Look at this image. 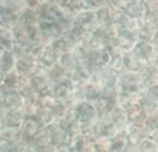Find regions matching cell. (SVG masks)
<instances>
[{"label":"cell","instance_id":"681fc988","mask_svg":"<svg viewBox=\"0 0 158 152\" xmlns=\"http://www.w3.org/2000/svg\"><path fill=\"white\" fill-rule=\"evenodd\" d=\"M143 92H144L148 97H151L154 101H157V103H158V80H157V82H154L152 85H149V86H148Z\"/></svg>","mask_w":158,"mask_h":152},{"label":"cell","instance_id":"277c9868","mask_svg":"<svg viewBox=\"0 0 158 152\" xmlns=\"http://www.w3.org/2000/svg\"><path fill=\"white\" fill-rule=\"evenodd\" d=\"M39 63L34 54H31L29 51L22 52L20 55L15 57V72L25 77H32L37 71H39Z\"/></svg>","mask_w":158,"mask_h":152},{"label":"cell","instance_id":"f5cc1de1","mask_svg":"<svg viewBox=\"0 0 158 152\" xmlns=\"http://www.w3.org/2000/svg\"><path fill=\"white\" fill-rule=\"evenodd\" d=\"M148 12H158V0H144Z\"/></svg>","mask_w":158,"mask_h":152},{"label":"cell","instance_id":"f907efd6","mask_svg":"<svg viewBox=\"0 0 158 152\" xmlns=\"http://www.w3.org/2000/svg\"><path fill=\"white\" fill-rule=\"evenodd\" d=\"M143 22L148 23V25H151L152 28L158 29V12H148V14L144 15Z\"/></svg>","mask_w":158,"mask_h":152},{"label":"cell","instance_id":"816d5d0a","mask_svg":"<svg viewBox=\"0 0 158 152\" xmlns=\"http://www.w3.org/2000/svg\"><path fill=\"white\" fill-rule=\"evenodd\" d=\"M94 140H95V138H88V137H83V146H81V152H94Z\"/></svg>","mask_w":158,"mask_h":152},{"label":"cell","instance_id":"f1b7e54d","mask_svg":"<svg viewBox=\"0 0 158 152\" xmlns=\"http://www.w3.org/2000/svg\"><path fill=\"white\" fill-rule=\"evenodd\" d=\"M123 66L124 72H140L143 68V63L132 54V52H123Z\"/></svg>","mask_w":158,"mask_h":152},{"label":"cell","instance_id":"bcb514c9","mask_svg":"<svg viewBox=\"0 0 158 152\" xmlns=\"http://www.w3.org/2000/svg\"><path fill=\"white\" fill-rule=\"evenodd\" d=\"M22 95H23L25 101L29 103V104H37V101L40 99V94H39L32 86H29V88H26L25 91H22Z\"/></svg>","mask_w":158,"mask_h":152},{"label":"cell","instance_id":"c3c4849f","mask_svg":"<svg viewBox=\"0 0 158 152\" xmlns=\"http://www.w3.org/2000/svg\"><path fill=\"white\" fill-rule=\"evenodd\" d=\"M0 152H23V145H20V143H2Z\"/></svg>","mask_w":158,"mask_h":152},{"label":"cell","instance_id":"7a4b0ae2","mask_svg":"<svg viewBox=\"0 0 158 152\" xmlns=\"http://www.w3.org/2000/svg\"><path fill=\"white\" fill-rule=\"evenodd\" d=\"M72 117L80 126H92L98 117L94 103L86 100H78L72 108Z\"/></svg>","mask_w":158,"mask_h":152},{"label":"cell","instance_id":"4316f807","mask_svg":"<svg viewBox=\"0 0 158 152\" xmlns=\"http://www.w3.org/2000/svg\"><path fill=\"white\" fill-rule=\"evenodd\" d=\"M31 145H32V148L35 149V152H54V149H55L52 145H51V141H49V138H48L45 129H43L37 137L32 138Z\"/></svg>","mask_w":158,"mask_h":152},{"label":"cell","instance_id":"91938a15","mask_svg":"<svg viewBox=\"0 0 158 152\" xmlns=\"http://www.w3.org/2000/svg\"><path fill=\"white\" fill-rule=\"evenodd\" d=\"M154 63H155V66L158 68V51H157V55H155V60H154Z\"/></svg>","mask_w":158,"mask_h":152},{"label":"cell","instance_id":"2e32d148","mask_svg":"<svg viewBox=\"0 0 158 152\" xmlns=\"http://www.w3.org/2000/svg\"><path fill=\"white\" fill-rule=\"evenodd\" d=\"M31 86L42 95V94H48V92H52V83L49 82L45 69H39L32 77H31Z\"/></svg>","mask_w":158,"mask_h":152},{"label":"cell","instance_id":"f35d334b","mask_svg":"<svg viewBox=\"0 0 158 152\" xmlns=\"http://www.w3.org/2000/svg\"><path fill=\"white\" fill-rule=\"evenodd\" d=\"M20 22H22V23H25V25L37 26V25L40 23V17H39L37 9H31V8H28V9L23 12V15L20 17Z\"/></svg>","mask_w":158,"mask_h":152},{"label":"cell","instance_id":"b9f144b4","mask_svg":"<svg viewBox=\"0 0 158 152\" xmlns=\"http://www.w3.org/2000/svg\"><path fill=\"white\" fill-rule=\"evenodd\" d=\"M140 108L149 115V114H152V112H155L158 109V103L157 101H154L151 97H148L144 92H143V95H141V99H140Z\"/></svg>","mask_w":158,"mask_h":152},{"label":"cell","instance_id":"ba28073f","mask_svg":"<svg viewBox=\"0 0 158 152\" xmlns=\"http://www.w3.org/2000/svg\"><path fill=\"white\" fill-rule=\"evenodd\" d=\"M45 128L40 125V121L35 117H25L20 131V137H22V145H26L29 141H32L34 137H37Z\"/></svg>","mask_w":158,"mask_h":152},{"label":"cell","instance_id":"11a10c76","mask_svg":"<svg viewBox=\"0 0 158 152\" xmlns=\"http://www.w3.org/2000/svg\"><path fill=\"white\" fill-rule=\"evenodd\" d=\"M126 152H138V149H137V145H131V148H129Z\"/></svg>","mask_w":158,"mask_h":152},{"label":"cell","instance_id":"4dcf8cb0","mask_svg":"<svg viewBox=\"0 0 158 152\" xmlns=\"http://www.w3.org/2000/svg\"><path fill=\"white\" fill-rule=\"evenodd\" d=\"M94 106H95V111H97V117L98 120L100 118H107V115L110 114V111L117 106L115 103H112L110 100H107L105 97H100L94 101Z\"/></svg>","mask_w":158,"mask_h":152},{"label":"cell","instance_id":"db71d44e","mask_svg":"<svg viewBox=\"0 0 158 152\" xmlns=\"http://www.w3.org/2000/svg\"><path fill=\"white\" fill-rule=\"evenodd\" d=\"M6 92H8V91H6V89L3 88V85L0 83V104L3 103V99H5V95H6Z\"/></svg>","mask_w":158,"mask_h":152},{"label":"cell","instance_id":"8fae6325","mask_svg":"<svg viewBox=\"0 0 158 152\" xmlns=\"http://www.w3.org/2000/svg\"><path fill=\"white\" fill-rule=\"evenodd\" d=\"M143 65L148 63H154L155 55H157V48L154 46V43H146V42H137V45L134 46V49L131 51Z\"/></svg>","mask_w":158,"mask_h":152},{"label":"cell","instance_id":"1f68e13d","mask_svg":"<svg viewBox=\"0 0 158 152\" xmlns=\"http://www.w3.org/2000/svg\"><path fill=\"white\" fill-rule=\"evenodd\" d=\"M74 26H75V17H71V15H64L63 14L55 22V29H57L58 36H66Z\"/></svg>","mask_w":158,"mask_h":152},{"label":"cell","instance_id":"52a82bcc","mask_svg":"<svg viewBox=\"0 0 158 152\" xmlns=\"http://www.w3.org/2000/svg\"><path fill=\"white\" fill-rule=\"evenodd\" d=\"M37 12L40 17V22H57L63 12L57 3V0H40L39 6H37Z\"/></svg>","mask_w":158,"mask_h":152},{"label":"cell","instance_id":"e0dca14e","mask_svg":"<svg viewBox=\"0 0 158 152\" xmlns=\"http://www.w3.org/2000/svg\"><path fill=\"white\" fill-rule=\"evenodd\" d=\"M23 120L25 115L22 114V111H5L2 115V128L19 131L23 125Z\"/></svg>","mask_w":158,"mask_h":152},{"label":"cell","instance_id":"4fadbf2b","mask_svg":"<svg viewBox=\"0 0 158 152\" xmlns=\"http://www.w3.org/2000/svg\"><path fill=\"white\" fill-rule=\"evenodd\" d=\"M106 120H109V123L117 129V132H126V129L129 126V120H127L126 111L123 108H120V106H115L110 111V114L107 115Z\"/></svg>","mask_w":158,"mask_h":152},{"label":"cell","instance_id":"74e56055","mask_svg":"<svg viewBox=\"0 0 158 152\" xmlns=\"http://www.w3.org/2000/svg\"><path fill=\"white\" fill-rule=\"evenodd\" d=\"M51 46H52V49L55 51L58 55H61V54H66V52H71V51H72L71 43L68 42V39H66L64 36H58L52 43H51Z\"/></svg>","mask_w":158,"mask_h":152},{"label":"cell","instance_id":"6f0895ef","mask_svg":"<svg viewBox=\"0 0 158 152\" xmlns=\"http://www.w3.org/2000/svg\"><path fill=\"white\" fill-rule=\"evenodd\" d=\"M154 46L157 48V51H158V32H157V37H155V40H154Z\"/></svg>","mask_w":158,"mask_h":152},{"label":"cell","instance_id":"9a60e30c","mask_svg":"<svg viewBox=\"0 0 158 152\" xmlns=\"http://www.w3.org/2000/svg\"><path fill=\"white\" fill-rule=\"evenodd\" d=\"M26 101L23 99L22 92H17V91H8L3 103L0 104V108L3 111H22L25 108Z\"/></svg>","mask_w":158,"mask_h":152},{"label":"cell","instance_id":"7402d4cb","mask_svg":"<svg viewBox=\"0 0 158 152\" xmlns=\"http://www.w3.org/2000/svg\"><path fill=\"white\" fill-rule=\"evenodd\" d=\"M28 9L26 0H3V14H11L15 17H22L23 12Z\"/></svg>","mask_w":158,"mask_h":152},{"label":"cell","instance_id":"7c38bea8","mask_svg":"<svg viewBox=\"0 0 158 152\" xmlns=\"http://www.w3.org/2000/svg\"><path fill=\"white\" fill-rule=\"evenodd\" d=\"M115 39H117V46L120 52H131L138 42L137 31H118Z\"/></svg>","mask_w":158,"mask_h":152},{"label":"cell","instance_id":"7dc6e473","mask_svg":"<svg viewBox=\"0 0 158 152\" xmlns=\"http://www.w3.org/2000/svg\"><path fill=\"white\" fill-rule=\"evenodd\" d=\"M146 128L149 129V132H151V134H154V132H157L158 131V109L155 111V112H152V114H149V115H148Z\"/></svg>","mask_w":158,"mask_h":152},{"label":"cell","instance_id":"ac0fdd59","mask_svg":"<svg viewBox=\"0 0 158 152\" xmlns=\"http://www.w3.org/2000/svg\"><path fill=\"white\" fill-rule=\"evenodd\" d=\"M57 3L61 12L71 17H75L77 14L86 9V0H57Z\"/></svg>","mask_w":158,"mask_h":152},{"label":"cell","instance_id":"d590c367","mask_svg":"<svg viewBox=\"0 0 158 152\" xmlns=\"http://www.w3.org/2000/svg\"><path fill=\"white\" fill-rule=\"evenodd\" d=\"M107 69H110V71L115 72L117 75H120L121 72H124V66H123V52H114V54H110V60H109Z\"/></svg>","mask_w":158,"mask_h":152},{"label":"cell","instance_id":"8d00e7d4","mask_svg":"<svg viewBox=\"0 0 158 152\" xmlns=\"http://www.w3.org/2000/svg\"><path fill=\"white\" fill-rule=\"evenodd\" d=\"M45 72H46V75H48V78H49V82H51L52 85L58 83V82H61V80H64V78H68V74L58 66V63L54 65L52 68L46 69Z\"/></svg>","mask_w":158,"mask_h":152},{"label":"cell","instance_id":"ee69618b","mask_svg":"<svg viewBox=\"0 0 158 152\" xmlns=\"http://www.w3.org/2000/svg\"><path fill=\"white\" fill-rule=\"evenodd\" d=\"M58 103V100L54 97L52 92H48V94H42L40 99L37 101L39 108H48V109H54V106Z\"/></svg>","mask_w":158,"mask_h":152},{"label":"cell","instance_id":"6da1fadb","mask_svg":"<svg viewBox=\"0 0 158 152\" xmlns=\"http://www.w3.org/2000/svg\"><path fill=\"white\" fill-rule=\"evenodd\" d=\"M14 40H15V46L22 48L25 51H29L35 46L40 45V32H39V26H32V25H25V23H19L14 31Z\"/></svg>","mask_w":158,"mask_h":152},{"label":"cell","instance_id":"9c48e42d","mask_svg":"<svg viewBox=\"0 0 158 152\" xmlns=\"http://www.w3.org/2000/svg\"><path fill=\"white\" fill-rule=\"evenodd\" d=\"M121 12L131 19L138 20V22H143L144 15L148 14L146 6H144V0H123Z\"/></svg>","mask_w":158,"mask_h":152},{"label":"cell","instance_id":"d6986e66","mask_svg":"<svg viewBox=\"0 0 158 152\" xmlns=\"http://www.w3.org/2000/svg\"><path fill=\"white\" fill-rule=\"evenodd\" d=\"M78 95H80L81 100L94 103L97 99L102 97V86H100L98 83H95L94 80H91L89 83H86L85 86H81V88L78 89Z\"/></svg>","mask_w":158,"mask_h":152},{"label":"cell","instance_id":"44dd1931","mask_svg":"<svg viewBox=\"0 0 158 152\" xmlns=\"http://www.w3.org/2000/svg\"><path fill=\"white\" fill-rule=\"evenodd\" d=\"M58 66L69 75V74H72L81 63H80V60L77 58V55L71 51V52H66V54H61L60 57H58Z\"/></svg>","mask_w":158,"mask_h":152},{"label":"cell","instance_id":"60d3db41","mask_svg":"<svg viewBox=\"0 0 158 152\" xmlns=\"http://www.w3.org/2000/svg\"><path fill=\"white\" fill-rule=\"evenodd\" d=\"M137 149L138 152H158V143L152 137H148L137 143Z\"/></svg>","mask_w":158,"mask_h":152},{"label":"cell","instance_id":"f546056e","mask_svg":"<svg viewBox=\"0 0 158 152\" xmlns=\"http://www.w3.org/2000/svg\"><path fill=\"white\" fill-rule=\"evenodd\" d=\"M158 29L152 28L151 25L141 22V25L138 26V31H137V36H138V40L140 42H146V43H154L155 37H157Z\"/></svg>","mask_w":158,"mask_h":152},{"label":"cell","instance_id":"d6a6232c","mask_svg":"<svg viewBox=\"0 0 158 152\" xmlns=\"http://www.w3.org/2000/svg\"><path fill=\"white\" fill-rule=\"evenodd\" d=\"M64 37L68 39V42L71 43V46H72V49H74V48H77V46H80V45L85 43L88 34H86L85 31H81L78 26H74V28H72Z\"/></svg>","mask_w":158,"mask_h":152},{"label":"cell","instance_id":"603a6c76","mask_svg":"<svg viewBox=\"0 0 158 152\" xmlns=\"http://www.w3.org/2000/svg\"><path fill=\"white\" fill-rule=\"evenodd\" d=\"M69 77V80L80 89L81 86H85L86 83H89L91 82V77H92V74H91V71L85 66V65H80L72 74H69L68 75Z\"/></svg>","mask_w":158,"mask_h":152},{"label":"cell","instance_id":"ffe728a7","mask_svg":"<svg viewBox=\"0 0 158 152\" xmlns=\"http://www.w3.org/2000/svg\"><path fill=\"white\" fill-rule=\"evenodd\" d=\"M92 132H94V137H103V138H112L115 134H117V129L109 123V120L106 118H100L97 120L94 125H92Z\"/></svg>","mask_w":158,"mask_h":152},{"label":"cell","instance_id":"7bdbcfd3","mask_svg":"<svg viewBox=\"0 0 158 152\" xmlns=\"http://www.w3.org/2000/svg\"><path fill=\"white\" fill-rule=\"evenodd\" d=\"M17 80H19V74L15 71H12L3 77L2 85L6 91H17Z\"/></svg>","mask_w":158,"mask_h":152},{"label":"cell","instance_id":"ab89813d","mask_svg":"<svg viewBox=\"0 0 158 152\" xmlns=\"http://www.w3.org/2000/svg\"><path fill=\"white\" fill-rule=\"evenodd\" d=\"M19 23H20V19L15 17V15H11V14H2L0 15V28H3V29L14 31V28Z\"/></svg>","mask_w":158,"mask_h":152},{"label":"cell","instance_id":"83f0119b","mask_svg":"<svg viewBox=\"0 0 158 152\" xmlns=\"http://www.w3.org/2000/svg\"><path fill=\"white\" fill-rule=\"evenodd\" d=\"M12 71H15V55L12 52L5 51L0 55V74L5 77Z\"/></svg>","mask_w":158,"mask_h":152},{"label":"cell","instance_id":"f6af8a7d","mask_svg":"<svg viewBox=\"0 0 158 152\" xmlns=\"http://www.w3.org/2000/svg\"><path fill=\"white\" fill-rule=\"evenodd\" d=\"M94 152H110V138L97 137L94 140Z\"/></svg>","mask_w":158,"mask_h":152},{"label":"cell","instance_id":"484cf974","mask_svg":"<svg viewBox=\"0 0 158 152\" xmlns=\"http://www.w3.org/2000/svg\"><path fill=\"white\" fill-rule=\"evenodd\" d=\"M131 141L126 132H117L110 138V152H126L131 148Z\"/></svg>","mask_w":158,"mask_h":152},{"label":"cell","instance_id":"5b68a950","mask_svg":"<svg viewBox=\"0 0 158 152\" xmlns=\"http://www.w3.org/2000/svg\"><path fill=\"white\" fill-rule=\"evenodd\" d=\"M109 60H110V54L105 48H102V49L88 51V54H86V57H85V60H83L81 65H85L91 71V74H92L95 71H100L103 68H107Z\"/></svg>","mask_w":158,"mask_h":152},{"label":"cell","instance_id":"8992f818","mask_svg":"<svg viewBox=\"0 0 158 152\" xmlns=\"http://www.w3.org/2000/svg\"><path fill=\"white\" fill-rule=\"evenodd\" d=\"M29 52L35 55L37 63H39V68H40V69H45V71L49 69V68H52L54 65H57L58 57H60V55L52 49L51 45H48V46H42V45H39V46L29 49Z\"/></svg>","mask_w":158,"mask_h":152},{"label":"cell","instance_id":"5bb4252c","mask_svg":"<svg viewBox=\"0 0 158 152\" xmlns=\"http://www.w3.org/2000/svg\"><path fill=\"white\" fill-rule=\"evenodd\" d=\"M45 132H46V135H48V138H49L51 145H52L55 149H57V148H63V146H64L68 135H66L64 129H63L57 121L52 123V125H49V126H46V128H45Z\"/></svg>","mask_w":158,"mask_h":152},{"label":"cell","instance_id":"30bf717a","mask_svg":"<svg viewBox=\"0 0 158 152\" xmlns=\"http://www.w3.org/2000/svg\"><path fill=\"white\" fill-rule=\"evenodd\" d=\"M75 26H78L81 31H85L88 36L92 34L97 28H98V20L94 11L85 9L80 14L75 15Z\"/></svg>","mask_w":158,"mask_h":152},{"label":"cell","instance_id":"9f6ffc18","mask_svg":"<svg viewBox=\"0 0 158 152\" xmlns=\"http://www.w3.org/2000/svg\"><path fill=\"white\" fill-rule=\"evenodd\" d=\"M54 152H69V151L64 149V148H57V149H54Z\"/></svg>","mask_w":158,"mask_h":152},{"label":"cell","instance_id":"94428289","mask_svg":"<svg viewBox=\"0 0 158 152\" xmlns=\"http://www.w3.org/2000/svg\"><path fill=\"white\" fill-rule=\"evenodd\" d=\"M0 129H2V118H0Z\"/></svg>","mask_w":158,"mask_h":152},{"label":"cell","instance_id":"3957f363","mask_svg":"<svg viewBox=\"0 0 158 152\" xmlns=\"http://www.w3.org/2000/svg\"><path fill=\"white\" fill-rule=\"evenodd\" d=\"M117 89H118V94L129 95V94L143 92L144 86H143L140 74H137V72H121L117 78Z\"/></svg>","mask_w":158,"mask_h":152},{"label":"cell","instance_id":"cb8c5ba5","mask_svg":"<svg viewBox=\"0 0 158 152\" xmlns=\"http://www.w3.org/2000/svg\"><path fill=\"white\" fill-rule=\"evenodd\" d=\"M126 134L132 145H137L138 141H141L148 137H152V134L149 132V129L146 126H137V125H129L126 129Z\"/></svg>","mask_w":158,"mask_h":152},{"label":"cell","instance_id":"e575fe53","mask_svg":"<svg viewBox=\"0 0 158 152\" xmlns=\"http://www.w3.org/2000/svg\"><path fill=\"white\" fill-rule=\"evenodd\" d=\"M35 118L40 121V125L43 128H46V126H49V125H52V123L57 121L54 111L52 109H48V108H39V111L35 114Z\"/></svg>","mask_w":158,"mask_h":152},{"label":"cell","instance_id":"d4e9b609","mask_svg":"<svg viewBox=\"0 0 158 152\" xmlns=\"http://www.w3.org/2000/svg\"><path fill=\"white\" fill-rule=\"evenodd\" d=\"M140 77H141V82H143V86L144 89L152 85L154 82L158 80V68L155 66V63H148V65H143L141 71L138 72Z\"/></svg>","mask_w":158,"mask_h":152},{"label":"cell","instance_id":"836d02e7","mask_svg":"<svg viewBox=\"0 0 158 152\" xmlns=\"http://www.w3.org/2000/svg\"><path fill=\"white\" fill-rule=\"evenodd\" d=\"M14 48H15V40H14L12 31L0 28V49L12 52Z\"/></svg>","mask_w":158,"mask_h":152},{"label":"cell","instance_id":"680465c9","mask_svg":"<svg viewBox=\"0 0 158 152\" xmlns=\"http://www.w3.org/2000/svg\"><path fill=\"white\" fill-rule=\"evenodd\" d=\"M152 138H154V140H155V141L158 143V131H157V132H154V134H152Z\"/></svg>","mask_w":158,"mask_h":152}]
</instances>
